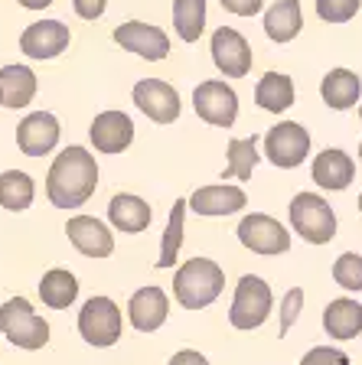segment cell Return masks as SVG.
Wrapping results in <instances>:
<instances>
[{
  "label": "cell",
  "mask_w": 362,
  "mask_h": 365,
  "mask_svg": "<svg viewBox=\"0 0 362 365\" xmlns=\"http://www.w3.org/2000/svg\"><path fill=\"white\" fill-rule=\"evenodd\" d=\"M99 186V163L85 147H66L46 176V196L56 209H79Z\"/></svg>",
  "instance_id": "1"
},
{
  "label": "cell",
  "mask_w": 362,
  "mask_h": 365,
  "mask_svg": "<svg viewBox=\"0 0 362 365\" xmlns=\"http://www.w3.org/2000/svg\"><path fill=\"white\" fill-rule=\"evenodd\" d=\"M226 287V271L209 258H193L174 274V297L183 310H206Z\"/></svg>",
  "instance_id": "2"
},
{
  "label": "cell",
  "mask_w": 362,
  "mask_h": 365,
  "mask_svg": "<svg viewBox=\"0 0 362 365\" xmlns=\"http://www.w3.org/2000/svg\"><path fill=\"white\" fill-rule=\"evenodd\" d=\"M0 333L7 336V342H14L16 349L36 352L49 342V323L33 310L26 297H10L7 304L0 307Z\"/></svg>",
  "instance_id": "3"
},
{
  "label": "cell",
  "mask_w": 362,
  "mask_h": 365,
  "mask_svg": "<svg viewBox=\"0 0 362 365\" xmlns=\"http://www.w3.org/2000/svg\"><path fill=\"white\" fill-rule=\"evenodd\" d=\"M291 228L310 245H326L336 238V212L317 192H297L291 199Z\"/></svg>",
  "instance_id": "4"
},
{
  "label": "cell",
  "mask_w": 362,
  "mask_h": 365,
  "mask_svg": "<svg viewBox=\"0 0 362 365\" xmlns=\"http://www.w3.org/2000/svg\"><path fill=\"white\" fill-rule=\"evenodd\" d=\"M271 307L274 294L268 287V281H261L258 274H245V277H238V287H235V300L228 307V323L235 329H258L271 317Z\"/></svg>",
  "instance_id": "5"
},
{
  "label": "cell",
  "mask_w": 362,
  "mask_h": 365,
  "mask_svg": "<svg viewBox=\"0 0 362 365\" xmlns=\"http://www.w3.org/2000/svg\"><path fill=\"white\" fill-rule=\"evenodd\" d=\"M79 333L95 349H108V346H114L121 339L124 319H121V310L111 297H91V300H85L82 313H79Z\"/></svg>",
  "instance_id": "6"
},
{
  "label": "cell",
  "mask_w": 362,
  "mask_h": 365,
  "mask_svg": "<svg viewBox=\"0 0 362 365\" xmlns=\"http://www.w3.org/2000/svg\"><path fill=\"white\" fill-rule=\"evenodd\" d=\"M193 108L212 128H232L235 118H238V95H235L232 85L219 82V78H209V82H199L193 91Z\"/></svg>",
  "instance_id": "7"
},
{
  "label": "cell",
  "mask_w": 362,
  "mask_h": 365,
  "mask_svg": "<svg viewBox=\"0 0 362 365\" xmlns=\"http://www.w3.org/2000/svg\"><path fill=\"white\" fill-rule=\"evenodd\" d=\"M310 153V134L297 121H281L264 134V157L281 170H294Z\"/></svg>",
  "instance_id": "8"
},
{
  "label": "cell",
  "mask_w": 362,
  "mask_h": 365,
  "mask_svg": "<svg viewBox=\"0 0 362 365\" xmlns=\"http://www.w3.org/2000/svg\"><path fill=\"white\" fill-rule=\"evenodd\" d=\"M238 242L255 255H284L291 248V232L271 215L251 212L238 222Z\"/></svg>",
  "instance_id": "9"
},
{
  "label": "cell",
  "mask_w": 362,
  "mask_h": 365,
  "mask_svg": "<svg viewBox=\"0 0 362 365\" xmlns=\"http://www.w3.org/2000/svg\"><path fill=\"white\" fill-rule=\"evenodd\" d=\"M212 62L219 68L226 78H245L251 72V46L248 39L241 36L238 30L232 26H219V30L212 33Z\"/></svg>",
  "instance_id": "10"
},
{
  "label": "cell",
  "mask_w": 362,
  "mask_h": 365,
  "mask_svg": "<svg viewBox=\"0 0 362 365\" xmlns=\"http://www.w3.org/2000/svg\"><path fill=\"white\" fill-rule=\"evenodd\" d=\"M114 43H118L121 49H128V53H137L147 62H160L170 53V36H166L160 26L144 23V20L121 23L118 30H114Z\"/></svg>",
  "instance_id": "11"
},
{
  "label": "cell",
  "mask_w": 362,
  "mask_h": 365,
  "mask_svg": "<svg viewBox=\"0 0 362 365\" xmlns=\"http://www.w3.org/2000/svg\"><path fill=\"white\" fill-rule=\"evenodd\" d=\"M134 105L141 108L151 121L157 124H174L180 118V91L170 82L160 78H141L134 85Z\"/></svg>",
  "instance_id": "12"
},
{
  "label": "cell",
  "mask_w": 362,
  "mask_h": 365,
  "mask_svg": "<svg viewBox=\"0 0 362 365\" xmlns=\"http://www.w3.org/2000/svg\"><path fill=\"white\" fill-rule=\"evenodd\" d=\"M69 39H72V33H69L66 23L39 20V23H30V26L23 30L20 49L30 56V59H56L59 53L69 49Z\"/></svg>",
  "instance_id": "13"
},
{
  "label": "cell",
  "mask_w": 362,
  "mask_h": 365,
  "mask_svg": "<svg viewBox=\"0 0 362 365\" xmlns=\"http://www.w3.org/2000/svg\"><path fill=\"white\" fill-rule=\"evenodd\" d=\"M59 121H56V114L49 111H33L26 114L16 128V144L26 157H46L49 150H56L59 144Z\"/></svg>",
  "instance_id": "14"
},
{
  "label": "cell",
  "mask_w": 362,
  "mask_h": 365,
  "mask_svg": "<svg viewBox=\"0 0 362 365\" xmlns=\"http://www.w3.org/2000/svg\"><path fill=\"white\" fill-rule=\"evenodd\" d=\"M166 317H170V297H166L157 284L141 287L128 300V319L137 333H154V329H160L166 323Z\"/></svg>",
  "instance_id": "15"
},
{
  "label": "cell",
  "mask_w": 362,
  "mask_h": 365,
  "mask_svg": "<svg viewBox=\"0 0 362 365\" xmlns=\"http://www.w3.org/2000/svg\"><path fill=\"white\" fill-rule=\"evenodd\" d=\"M66 235L85 258H111L114 235L108 232L105 222L91 219V215H72V219L66 222Z\"/></svg>",
  "instance_id": "16"
},
{
  "label": "cell",
  "mask_w": 362,
  "mask_h": 365,
  "mask_svg": "<svg viewBox=\"0 0 362 365\" xmlns=\"http://www.w3.org/2000/svg\"><path fill=\"white\" fill-rule=\"evenodd\" d=\"M89 137L99 153H121L134 140V121L124 111H101L89 128Z\"/></svg>",
  "instance_id": "17"
},
{
  "label": "cell",
  "mask_w": 362,
  "mask_h": 365,
  "mask_svg": "<svg viewBox=\"0 0 362 365\" xmlns=\"http://www.w3.org/2000/svg\"><path fill=\"white\" fill-rule=\"evenodd\" d=\"M310 176L317 182L320 190H330V192H340L346 190L349 182L356 176V163L346 150L340 147H326L320 157H313V167H310Z\"/></svg>",
  "instance_id": "18"
},
{
  "label": "cell",
  "mask_w": 362,
  "mask_h": 365,
  "mask_svg": "<svg viewBox=\"0 0 362 365\" xmlns=\"http://www.w3.org/2000/svg\"><path fill=\"white\" fill-rule=\"evenodd\" d=\"M245 202H248L245 190L228 186V182L203 186V190H196L189 196V209L196 215H206V219H212V215H232V212H238V209H245Z\"/></svg>",
  "instance_id": "19"
},
{
  "label": "cell",
  "mask_w": 362,
  "mask_h": 365,
  "mask_svg": "<svg viewBox=\"0 0 362 365\" xmlns=\"http://www.w3.org/2000/svg\"><path fill=\"white\" fill-rule=\"evenodd\" d=\"M323 329L330 333V339H356L362 333V304L359 300H349V297H340V300H330L323 310Z\"/></svg>",
  "instance_id": "20"
},
{
  "label": "cell",
  "mask_w": 362,
  "mask_h": 365,
  "mask_svg": "<svg viewBox=\"0 0 362 365\" xmlns=\"http://www.w3.org/2000/svg\"><path fill=\"white\" fill-rule=\"evenodd\" d=\"M108 219H111V225L118 228V232L137 235V232H144V228L151 225L154 212H151V205L144 202L141 196L118 192V196H111V202H108Z\"/></svg>",
  "instance_id": "21"
},
{
  "label": "cell",
  "mask_w": 362,
  "mask_h": 365,
  "mask_svg": "<svg viewBox=\"0 0 362 365\" xmlns=\"http://www.w3.org/2000/svg\"><path fill=\"white\" fill-rule=\"evenodd\" d=\"M320 95L323 101L333 108V111H346V108L359 105V95H362V78L349 68H330L320 82Z\"/></svg>",
  "instance_id": "22"
},
{
  "label": "cell",
  "mask_w": 362,
  "mask_h": 365,
  "mask_svg": "<svg viewBox=\"0 0 362 365\" xmlns=\"http://www.w3.org/2000/svg\"><path fill=\"white\" fill-rule=\"evenodd\" d=\"M36 95V76L30 66H4L0 68V101L4 108H26Z\"/></svg>",
  "instance_id": "23"
},
{
  "label": "cell",
  "mask_w": 362,
  "mask_h": 365,
  "mask_svg": "<svg viewBox=\"0 0 362 365\" xmlns=\"http://www.w3.org/2000/svg\"><path fill=\"white\" fill-rule=\"evenodd\" d=\"M303 26L301 0H278L268 14H264V33L274 43H291Z\"/></svg>",
  "instance_id": "24"
},
{
  "label": "cell",
  "mask_w": 362,
  "mask_h": 365,
  "mask_svg": "<svg viewBox=\"0 0 362 365\" xmlns=\"http://www.w3.org/2000/svg\"><path fill=\"white\" fill-rule=\"evenodd\" d=\"M39 297H43V304L53 307V310H66V307H72V300L79 297L76 274L66 271V267H53V271H46L43 281H39Z\"/></svg>",
  "instance_id": "25"
},
{
  "label": "cell",
  "mask_w": 362,
  "mask_h": 365,
  "mask_svg": "<svg viewBox=\"0 0 362 365\" xmlns=\"http://www.w3.org/2000/svg\"><path fill=\"white\" fill-rule=\"evenodd\" d=\"M226 170H222V180H251L258 167V134L251 137H232L226 150Z\"/></svg>",
  "instance_id": "26"
},
{
  "label": "cell",
  "mask_w": 362,
  "mask_h": 365,
  "mask_svg": "<svg viewBox=\"0 0 362 365\" xmlns=\"http://www.w3.org/2000/svg\"><path fill=\"white\" fill-rule=\"evenodd\" d=\"M255 101L271 114H281L294 105V82L284 72H268L255 88Z\"/></svg>",
  "instance_id": "27"
},
{
  "label": "cell",
  "mask_w": 362,
  "mask_h": 365,
  "mask_svg": "<svg viewBox=\"0 0 362 365\" xmlns=\"http://www.w3.org/2000/svg\"><path fill=\"white\" fill-rule=\"evenodd\" d=\"M36 196V186H33V176L23 173V170H7L0 173V205L7 212H23L33 205Z\"/></svg>",
  "instance_id": "28"
},
{
  "label": "cell",
  "mask_w": 362,
  "mask_h": 365,
  "mask_svg": "<svg viewBox=\"0 0 362 365\" xmlns=\"http://www.w3.org/2000/svg\"><path fill=\"white\" fill-rule=\"evenodd\" d=\"M174 26L183 43H196L206 30V0H174Z\"/></svg>",
  "instance_id": "29"
},
{
  "label": "cell",
  "mask_w": 362,
  "mask_h": 365,
  "mask_svg": "<svg viewBox=\"0 0 362 365\" xmlns=\"http://www.w3.org/2000/svg\"><path fill=\"white\" fill-rule=\"evenodd\" d=\"M186 209H189L186 199H176L174 212H170V219H166L164 245H160V261H157L160 271H166V267L176 264V255H180V245H183V215H186Z\"/></svg>",
  "instance_id": "30"
},
{
  "label": "cell",
  "mask_w": 362,
  "mask_h": 365,
  "mask_svg": "<svg viewBox=\"0 0 362 365\" xmlns=\"http://www.w3.org/2000/svg\"><path fill=\"white\" fill-rule=\"evenodd\" d=\"M333 281L340 284L343 290H349V294H359L362 290V255H356V251L340 255L336 264H333Z\"/></svg>",
  "instance_id": "31"
},
{
  "label": "cell",
  "mask_w": 362,
  "mask_h": 365,
  "mask_svg": "<svg viewBox=\"0 0 362 365\" xmlns=\"http://www.w3.org/2000/svg\"><path fill=\"white\" fill-rule=\"evenodd\" d=\"M359 7L362 0H317V16L323 23H349Z\"/></svg>",
  "instance_id": "32"
},
{
  "label": "cell",
  "mask_w": 362,
  "mask_h": 365,
  "mask_svg": "<svg viewBox=\"0 0 362 365\" xmlns=\"http://www.w3.org/2000/svg\"><path fill=\"white\" fill-rule=\"evenodd\" d=\"M301 310H303V290L301 287H291L284 294V300H281V336H287V329L297 323Z\"/></svg>",
  "instance_id": "33"
},
{
  "label": "cell",
  "mask_w": 362,
  "mask_h": 365,
  "mask_svg": "<svg viewBox=\"0 0 362 365\" xmlns=\"http://www.w3.org/2000/svg\"><path fill=\"white\" fill-rule=\"evenodd\" d=\"M301 365H349V356L333 346H313L310 352H303Z\"/></svg>",
  "instance_id": "34"
},
{
  "label": "cell",
  "mask_w": 362,
  "mask_h": 365,
  "mask_svg": "<svg viewBox=\"0 0 362 365\" xmlns=\"http://www.w3.org/2000/svg\"><path fill=\"white\" fill-rule=\"evenodd\" d=\"M219 4H222V10H228L235 16H255V14H261L264 0H219Z\"/></svg>",
  "instance_id": "35"
},
{
  "label": "cell",
  "mask_w": 362,
  "mask_h": 365,
  "mask_svg": "<svg viewBox=\"0 0 362 365\" xmlns=\"http://www.w3.org/2000/svg\"><path fill=\"white\" fill-rule=\"evenodd\" d=\"M72 7H76V14L82 16V20H99V16L105 14L108 0H72Z\"/></svg>",
  "instance_id": "36"
},
{
  "label": "cell",
  "mask_w": 362,
  "mask_h": 365,
  "mask_svg": "<svg viewBox=\"0 0 362 365\" xmlns=\"http://www.w3.org/2000/svg\"><path fill=\"white\" fill-rule=\"evenodd\" d=\"M166 365H209V359H206L203 352H196V349H180V352L170 356V362Z\"/></svg>",
  "instance_id": "37"
},
{
  "label": "cell",
  "mask_w": 362,
  "mask_h": 365,
  "mask_svg": "<svg viewBox=\"0 0 362 365\" xmlns=\"http://www.w3.org/2000/svg\"><path fill=\"white\" fill-rule=\"evenodd\" d=\"M16 4H20V7H26V10H46L53 0H16Z\"/></svg>",
  "instance_id": "38"
},
{
  "label": "cell",
  "mask_w": 362,
  "mask_h": 365,
  "mask_svg": "<svg viewBox=\"0 0 362 365\" xmlns=\"http://www.w3.org/2000/svg\"><path fill=\"white\" fill-rule=\"evenodd\" d=\"M359 212H362V192H359Z\"/></svg>",
  "instance_id": "39"
},
{
  "label": "cell",
  "mask_w": 362,
  "mask_h": 365,
  "mask_svg": "<svg viewBox=\"0 0 362 365\" xmlns=\"http://www.w3.org/2000/svg\"><path fill=\"white\" fill-rule=\"evenodd\" d=\"M359 160H362V144H359Z\"/></svg>",
  "instance_id": "40"
},
{
  "label": "cell",
  "mask_w": 362,
  "mask_h": 365,
  "mask_svg": "<svg viewBox=\"0 0 362 365\" xmlns=\"http://www.w3.org/2000/svg\"><path fill=\"white\" fill-rule=\"evenodd\" d=\"M359 118H362V105H359Z\"/></svg>",
  "instance_id": "41"
},
{
  "label": "cell",
  "mask_w": 362,
  "mask_h": 365,
  "mask_svg": "<svg viewBox=\"0 0 362 365\" xmlns=\"http://www.w3.org/2000/svg\"><path fill=\"white\" fill-rule=\"evenodd\" d=\"M0 108H4V101H0Z\"/></svg>",
  "instance_id": "42"
}]
</instances>
